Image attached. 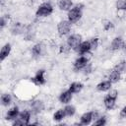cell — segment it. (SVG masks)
Returning a JSON list of instances; mask_svg holds the SVG:
<instances>
[{"label":"cell","instance_id":"8992f818","mask_svg":"<svg viewBox=\"0 0 126 126\" xmlns=\"http://www.w3.org/2000/svg\"><path fill=\"white\" fill-rule=\"evenodd\" d=\"M66 42L72 48V50H76L77 47L82 42V35L80 33H72L67 37V41Z\"/></svg>","mask_w":126,"mask_h":126},{"label":"cell","instance_id":"f546056e","mask_svg":"<svg viewBox=\"0 0 126 126\" xmlns=\"http://www.w3.org/2000/svg\"><path fill=\"white\" fill-rule=\"evenodd\" d=\"M105 124H106V117L105 116H99L94 122V126H103Z\"/></svg>","mask_w":126,"mask_h":126},{"label":"cell","instance_id":"484cf974","mask_svg":"<svg viewBox=\"0 0 126 126\" xmlns=\"http://www.w3.org/2000/svg\"><path fill=\"white\" fill-rule=\"evenodd\" d=\"M71 49H72V48L68 45L67 42L61 43V44L59 45V53H60V54H68V53L71 51Z\"/></svg>","mask_w":126,"mask_h":126},{"label":"cell","instance_id":"52a82bcc","mask_svg":"<svg viewBox=\"0 0 126 126\" xmlns=\"http://www.w3.org/2000/svg\"><path fill=\"white\" fill-rule=\"evenodd\" d=\"M89 62H90L89 57H87L86 55H80L78 58H76V60L73 63V69H74V71L78 72V71L83 70Z\"/></svg>","mask_w":126,"mask_h":126},{"label":"cell","instance_id":"3957f363","mask_svg":"<svg viewBox=\"0 0 126 126\" xmlns=\"http://www.w3.org/2000/svg\"><path fill=\"white\" fill-rule=\"evenodd\" d=\"M53 10L54 8L50 2H43L37 7L35 11V16L37 18H45L50 16L53 13Z\"/></svg>","mask_w":126,"mask_h":126},{"label":"cell","instance_id":"836d02e7","mask_svg":"<svg viewBox=\"0 0 126 126\" xmlns=\"http://www.w3.org/2000/svg\"><path fill=\"white\" fill-rule=\"evenodd\" d=\"M120 117H122V118L126 117V105L121 108V110H120Z\"/></svg>","mask_w":126,"mask_h":126},{"label":"cell","instance_id":"d4e9b609","mask_svg":"<svg viewBox=\"0 0 126 126\" xmlns=\"http://www.w3.org/2000/svg\"><path fill=\"white\" fill-rule=\"evenodd\" d=\"M64 111H65L66 116L71 117V116H73V115L76 113V108H75V106H74V105L67 103V104L65 105V107H64Z\"/></svg>","mask_w":126,"mask_h":126},{"label":"cell","instance_id":"8fae6325","mask_svg":"<svg viewBox=\"0 0 126 126\" xmlns=\"http://www.w3.org/2000/svg\"><path fill=\"white\" fill-rule=\"evenodd\" d=\"M72 97H73V94L69 91V90H66L64 92H62L59 96H58V99L59 101L62 103V104H67L69 103L71 100H72Z\"/></svg>","mask_w":126,"mask_h":126},{"label":"cell","instance_id":"603a6c76","mask_svg":"<svg viewBox=\"0 0 126 126\" xmlns=\"http://www.w3.org/2000/svg\"><path fill=\"white\" fill-rule=\"evenodd\" d=\"M0 100H1V104L3 106H8L12 102V96L10 94H2Z\"/></svg>","mask_w":126,"mask_h":126},{"label":"cell","instance_id":"7a4b0ae2","mask_svg":"<svg viewBox=\"0 0 126 126\" xmlns=\"http://www.w3.org/2000/svg\"><path fill=\"white\" fill-rule=\"evenodd\" d=\"M118 97V91L115 89H110L108 91V94L104 96L103 98V105L106 109L112 110L115 107L116 104V99Z\"/></svg>","mask_w":126,"mask_h":126},{"label":"cell","instance_id":"277c9868","mask_svg":"<svg viewBox=\"0 0 126 126\" xmlns=\"http://www.w3.org/2000/svg\"><path fill=\"white\" fill-rule=\"evenodd\" d=\"M72 24L68 20H61L57 24V32L60 36H65L70 33Z\"/></svg>","mask_w":126,"mask_h":126},{"label":"cell","instance_id":"83f0119b","mask_svg":"<svg viewBox=\"0 0 126 126\" xmlns=\"http://www.w3.org/2000/svg\"><path fill=\"white\" fill-rule=\"evenodd\" d=\"M115 6L118 11H126V0H117Z\"/></svg>","mask_w":126,"mask_h":126},{"label":"cell","instance_id":"4dcf8cb0","mask_svg":"<svg viewBox=\"0 0 126 126\" xmlns=\"http://www.w3.org/2000/svg\"><path fill=\"white\" fill-rule=\"evenodd\" d=\"M9 19H10L9 15H4V16L1 17V19H0V28H1V30H3L5 28V26L8 24Z\"/></svg>","mask_w":126,"mask_h":126},{"label":"cell","instance_id":"ba28073f","mask_svg":"<svg viewBox=\"0 0 126 126\" xmlns=\"http://www.w3.org/2000/svg\"><path fill=\"white\" fill-rule=\"evenodd\" d=\"M44 109V102L41 99H34L31 102V110L34 114H39Z\"/></svg>","mask_w":126,"mask_h":126},{"label":"cell","instance_id":"5bb4252c","mask_svg":"<svg viewBox=\"0 0 126 126\" xmlns=\"http://www.w3.org/2000/svg\"><path fill=\"white\" fill-rule=\"evenodd\" d=\"M11 50H12V46L10 43H5L2 48H1V51H0V61L3 62L11 53Z\"/></svg>","mask_w":126,"mask_h":126},{"label":"cell","instance_id":"1f68e13d","mask_svg":"<svg viewBox=\"0 0 126 126\" xmlns=\"http://www.w3.org/2000/svg\"><path fill=\"white\" fill-rule=\"evenodd\" d=\"M12 125L13 126H26V125H28L27 124V122H25L23 119H21V118H16L13 122H12Z\"/></svg>","mask_w":126,"mask_h":126},{"label":"cell","instance_id":"7c38bea8","mask_svg":"<svg viewBox=\"0 0 126 126\" xmlns=\"http://www.w3.org/2000/svg\"><path fill=\"white\" fill-rule=\"evenodd\" d=\"M123 42H124V40L121 36H115L110 43V49L112 51H117V50L122 49Z\"/></svg>","mask_w":126,"mask_h":126},{"label":"cell","instance_id":"9c48e42d","mask_svg":"<svg viewBox=\"0 0 126 126\" xmlns=\"http://www.w3.org/2000/svg\"><path fill=\"white\" fill-rule=\"evenodd\" d=\"M91 50H92V48H91V44H90L89 40H85L80 43V45L77 47V49L75 51L79 55H87L88 53L91 52Z\"/></svg>","mask_w":126,"mask_h":126},{"label":"cell","instance_id":"4316f807","mask_svg":"<svg viewBox=\"0 0 126 126\" xmlns=\"http://www.w3.org/2000/svg\"><path fill=\"white\" fill-rule=\"evenodd\" d=\"M90 44H91V48L92 50H95L97 49L98 45H99V38L96 37V36H94V37H91L90 40H89Z\"/></svg>","mask_w":126,"mask_h":126},{"label":"cell","instance_id":"4fadbf2b","mask_svg":"<svg viewBox=\"0 0 126 126\" xmlns=\"http://www.w3.org/2000/svg\"><path fill=\"white\" fill-rule=\"evenodd\" d=\"M19 114H20L19 107L15 105V106L11 107V108L7 111V113H6V119L9 120V121H14L16 118H18Z\"/></svg>","mask_w":126,"mask_h":126},{"label":"cell","instance_id":"7402d4cb","mask_svg":"<svg viewBox=\"0 0 126 126\" xmlns=\"http://www.w3.org/2000/svg\"><path fill=\"white\" fill-rule=\"evenodd\" d=\"M65 117H66V114H65L64 108H60V109L56 110V111L53 113V120L56 121V122L62 121Z\"/></svg>","mask_w":126,"mask_h":126},{"label":"cell","instance_id":"f1b7e54d","mask_svg":"<svg viewBox=\"0 0 126 126\" xmlns=\"http://www.w3.org/2000/svg\"><path fill=\"white\" fill-rule=\"evenodd\" d=\"M102 26H103V30H104L105 32H108V31H110V30H112V29L114 28L113 23H112L111 21H109V20L103 21V22H102Z\"/></svg>","mask_w":126,"mask_h":126},{"label":"cell","instance_id":"6da1fadb","mask_svg":"<svg viewBox=\"0 0 126 126\" xmlns=\"http://www.w3.org/2000/svg\"><path fill=\"white\" fill-rule=\"evenodd\" d=\"M83 8H84V5L82 3L75 4L67 12V20L71 24H75V23L79 22L83 16Z\"/></svg>","mask_w":126,"mask_h":126},{"label":"cell","instance_id":"e575fe53","mask_svg":"<svg viewBox=\"0 0 126 126\" xmlns=\"http://www.w3.org/2000/svg\"><path fill=\"white\" fill-rule=\"evenodd\" d=\"M122 50H123V52L126 54V40L123 42V45H122Z\"/></svg>","mask_w":126,"mask_h":126},{"label":"cell","instance_id":"2e32d148","mask_svg":"<svg viewBox=\"0 0 126 126\" xmlns=\"http://www.w3.org/2000/svg\"><path fill=\"white\" fill-rule=\"evenodd\" d=\"M57 5H58L59 10H61V11H67V12L74 6L72 0H59Z\"/></svg>","mask_w":126,"mask_h":126},{"label":"cell","instance_id":"cb8c5ba5","mask_svg":"<svg viewBox=\"0 0 126 126\" xmlns=\"http://www.w3.org/2000/svg\"><path fill=\"white\" fill-rule=\"evenodd\" d=\"M113 69L117 70V71H118L119 73H121V74H126V60H122V61L118 62V63L114 66Z\"/></svg>","mask_w":126,"mask_h":126},{"label":"cell","instance_id":"9a60e30c","mask_svg":"<svg viewBox=\"0 0 126 126\" xmlns=\"http://www.w3.org/2000/svg\"><path fill=\"white\" fill-rule=\"evenodd\" d=\"M42 52H43V45L40 42H37V43L33 44V46L32 47V55L34 58L40 57Z\"/></svg>","mask_w":126,"mask_h":126},{"label":"cell","instance_id":"d6986e66","mask_svg":"<svg viewBox=\"0 0 126 126\" xmlns=\"http://www.w3.org/2000/svg\"><path fill=\"white\" fill-rule=\"evenodd\" d=\"M111 86H112V84L107 80V81H101L100 83H98L97 85H96V90L98 91V92H101V93H103V92H108L110 89H111Z\"/></svg>","mask_w":126,"mask_h":126},{"label":"cell","instance_id":"ac0fdd59","mask_svg":"<svg viewBox=\"0 0 126 126\" xmlns=\"http://www.w3.org/2000/svg\"><path fill=\"white\" fill-rule=\"evenodd\" d=\"M84 88V85L81 82H73L69 85L68 90L72 93V94H79Z\"/></svg>","mask_w":126,"mask_h":126},{"label":"cell","instance_id":"30bf717a","mask_svg":"<svg viewBox=\"0 0 126 126\" xmlns=\"http://www.w3.org/2000/svg\"><path fill=\"white\" fill-rule=\"evenodd\" d=\"M10 32H11L12 34H20V33L26 32L27 29H26L24 24H22L20 22H17V23L12 24V26L10 28Z\"/></svg>","mask_w":126,"mask_h":126},{"label":"cell","instance_id":"e0dca14e","mask_svg":"<svg viewBox=\"0 0 126 126\" xmlns=\"http://www.w3.org/2000/svg\"><path fill=\"white\" fill-rule=\"evenodd\" d=\"M93 114H92V111H88V112H85L81 115L80 117V123L82 125H89L92 123L93 121Z\"/></svg>","mask_w":126,"mask_h":126},{"label":"cell","instance_id":"d6a6232c","mask_svg":"<svg viewBox=\"0 0 126 126\" xmlns=\"http://www.w3.org/2000/svg\"><path fill=\"white\" fill-rule=\"evenodd\" d=\"M82 71H83L84 75H89V74H91V73L93 72V65H92V63L89 62V63L86 65V67H85Z\"/></svg>","mask_w":126,"mask_h":126},{"label":"cell","instance_id":"5b68a950","mask_svg":"<svg viewBox=\"0 0 126 126\" xmlns=\"http://www.w3.org/2000/svg\"><path fill=\"white\" fill-rule=\"evenodd\" d=\"M45 70L44 69H39L36 71L35 75L31 78V81L32 83L34 85V86H42L46 83V79H45Z\"/></svg>","mask_w":126,"mask_h":126},{"label":"cell","instance_id":"44dd1931","mask_svg":"<svg viewBox=\"0 0 126 126\" xmlns=\"http://www.w3.org/2000/svg\"><path fill=\"white\" fill-rule=\"evenodd\" d=\"M32 110H29V109H24L23 111H21L20 112V114H19V118H21V119H23L25 122H27V124L28 125H30V123H31V117H32Z\"/></svg>","mask_w":126,"mask_h":126},{"label":"cell","instance_id":"ffe728a7","mask_svg":"<svg viewBox=\"0 0 126 126\" xmlns=\"http://www.w3.org/2000/svg\"><path fill=\"white\" fill-rule=\"evenodd\" d=\"M121 79V73H119L117 70L113 69L109 75H108V81L111 83V84H115V83H118Z\"/></svg>","mask_w":126,"mask_h":126}]
</instances>
